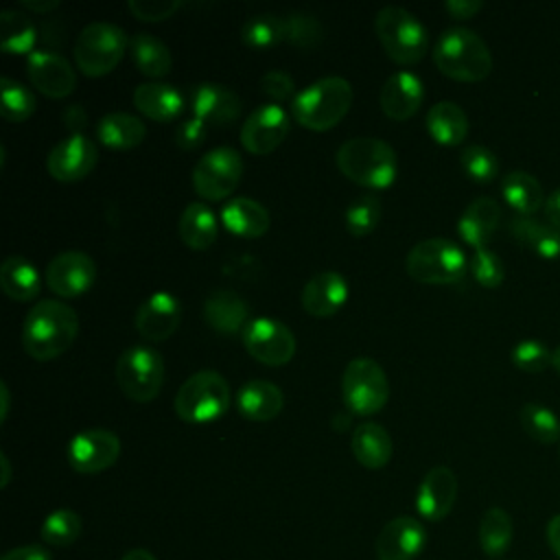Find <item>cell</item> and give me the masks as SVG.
Instances as JSON below:
<instances>
[{
	"label": "cell",
	"instance_id": "cell-38",
	"mask_svg": "<svg viewBox=\"0 0 560 560\" xmlns=\"http://www.w3.org/2000/svg\"><path fill=\"white\" fill-rule=\"evenodd\" d=\"M37 39L35 22L18 9H4L0 13V46L4 52H33Z\"/></svg>",
	"mask_w": 560,
	"mask_h": 560
},
{
	"label": "cell",
	"instance_id": "cell-29",
	"mask_svg": "<svg viewBox=\"0 0 560 560\" xmlns=\"http://www.w3.org/2000/svg\"><path fill=\"white\" fill-rule=\"evenodd\" d=\"M350 448L354 459L370 468V470H378L383 468L389 459H392V438L389 431L372 420H365L361 424H357V429L352 431L350 438Z\"/></svg>",
	"mask_w": 560,
	"mask_h": 560
},
{
	"label": "cell",
	"instance_id": "cell-54",
	"mask_svg": "<svg viewBox=\"0 0 560 560\" xmlns=\"http://www.w3.org/2000/svg\"><path fill=\"white\" fill-rule=\"evenodd\" d=\"M545 217L556 230H560V188L545 199Z\"/></svg>",
	"mask_w": 560,
	"mask_h": 560
},
{
	"label": "cell",
	"instance_id": "cell-26",
	"mask_svg": "<svg viewBox=\"0 0 560 560\" xmlns=\"http://www.w3.org/2000/svg\"><path fill=\"white\" fill-rule=\"evenodd\" d=\"M501 221V206L492 197L472 199L457 221V232L472 249H483Z\"/></svg>",
	"mask_w": 560,
	"mask_h": 560
},
{
	"label": "cell",
	"instance_id": "cell-34",
	"mask_svg": "<svg viewBox=\"0 0 560 560\" xmlns=\"http://www.w3.org/2000/svg\"><path fill=\"white\" fill-rule=\"evenodd\" d=\"M0 287L11 300L28 302L39 295L42 280L31 260L24 256H7L0 265Z\"/></svg>",
	"mask_w": 560,
	"mask_h": 560
},
{
	"label": "cell",
	"instance_id": "cell-19",
	"mask_svg": "<svg viewBox=\"0 0 560 560\" xmlns=\"http://www.w3.org/2000/svg\"><path fill=\"white\" fill-rule=\"evenodd\" d=\"M182 317V304L179 300L168 291L151 293L136 311L133 326L140 332V337L149 341H164L168 339Z\"/></svg>",
	"mask_w": 560,
	"mask_h": 560
},
{
	"label": "cell",
	"instance_id": "cell-52",
	"mask_svg": "<svg viewBox=\"0 0 560 560\" xmlns=\"http://www.w3.org/2000/svg\"><path fill=\"white\" fill-rule=\"evenodd\" d=\"M61 120H63V127L70 129V133H81V129L88 122V112L81 103H72L61 112Z\"/></svg>",
	"mask_w": 560,
	"mask_h": 560
},
{
	"label": "cell",
	"instance_id": "cell-56",
	"mask_svg": "<svg viewBox=\"0 0 560 560\" xmlns=\"http://www.w3.org/2000/svg\"><path fill=\"white\" fill-rule=\"evenodd\" d=\"M20 4L35 13H48L59 7V0H20Z\"/></svg>",
	"mask_w": 560,
	"mask_h": 560
},
{
	"label": "cell",
	"instance_id": "cell-22",
	"mask_svg": "<svg viewBox=\"0 0 560 560\" xmlns=\"http://www.w3.org/2000/svg\"><path fill=\"white\" fill-rule=\"evenodd\" d=\"M422 98H424L422 79L409 70H400V72H394L383 83L378 94V105L389 120L400 122L411 118L420 109Z\"/></svg>",
	"mask_w": 560,
	"mask_h": 560
},
{
	"label": "cell",
	"instance_id": "cell-49",
	"mask_svg": "<svg viewBox=\"0 0 560 560\" xmlns=\"http://www.w3.org/2000/svg\"><path fill=\"white\" fill-rule=\"evenodd\" d=\"M260 90L271 101H287V98L295 96V83H293L291 74L284 70H267L260 79Z\"/></svg>",
	"mask_w": 560,
	"mask_h": 560
},
{
	"label": "cell",
	"instance_id": "cell-57",
	"mask_svg": "<svg viewBox=\"0 0 560 560\" xmlns=\"http://www.w3.org/2000/svg\"><path fill=\"white\" fill-rule=\"evenodd\" d=\"M0 396H2V402H0V422L7 420L9 416V407H11V394H9V385L2 381L0 383Z\"/></svg>",
	"mask_w": 560,
	"mask_h": 560
},
{
	"label": "cell",
	"instance_id": "cell-12",
	"mask_svg": "<svg viewBox=\"0 0 560 560\" xmlns=\"http://www.w3.org/2000/svg\"><path fill=\"white\" fill-rule=\"evenodd\" d=\"M243 346L249 357L265 365H284L295 354V337L291 328L271 317H256L243 330Z\"/></svg>",
	"mask_w": 560,
	"mask_h": 560
},
{
	"label": "cell",
	"instance_id": "cell-2",
	"mask_svg": "<svg viewBox=\"0 0 560 560\" xmlns=\"http://www.w3.org/2000/svg\"><path fill=\"white\" fill-rule=\"evenodd\" d=\"M337 168L354 184L378 190L394 184L398 173L396 151L381 138L359 136L346 140L335 155Z\"/></svg>",
	"mask_w": 560,
	"mask_h": 560
},
{
	"label": "cell",
	"instance_id": "cell-40",
	"mask_svg": "<svg viewBox=\"0 0 560 560\" xmlns=\"http://www.w3.org/2000/svg\"><path fill=\"white\" fill-rule=\"evenodd\" d=\"M518 418L523 431L532 440L540 444H553L556 440H560V418L549 407L540 402H525Z\"/></svg>",
	"mask_w": 560,
	"mask_h": 560
},
{
	"label": "cell",
	"instance_id": "cell-43",
	"mask_svg": "<svg viewBox=\"0 0 560 560\" xmlns=\"http://www.w3.org/2000/svg\"><path fill=\"white\" fill-rule=\"evenodd\" d=\"M381 199L376 192H363L346 208V230L352 236H368L381 221Z\"/></svg>",
	"mask_w": 560,
	"mask_h": 560
},
{
	"label": "cell",
	"instance_id": "cell-20",
	"mask_svg": "<svg viewBox=\"0 0 560 560\" xmlns=\"http://www.w3.org/2000/svg\"><path fill=\"white\" fill-rule=\"evenodd\" d=\"M457 499V477L448 466H433L420 481L416 494V510L427 521H442L448 516Z\"/></svg>",
	"mask_w": 560,
	"mask_h": 560
},
{
	"label": "cell",
	"instance_id": "cell-4",
	"mask_svg": "<svg viewBox=\"0 0 560 560\" xmlns=\"http://www.w3.org/2000/svg\"><path fill=\"white\" fill-rule=\"evenodd\" d=\"M352 105V85L343 77H322L291 101V116L306 129L326 131L343 120Z\"/></svg>",
	"mask_w": 560,
	"mask_h": 560
},
{
	"label": "cell",
	"instance_id": "cell-32",
	"mask_svg": "<svg viewBox=\"0 0 560 560\" xmlns=\"http://www.w3.org/2000/svg\"><path fill=\"white\" fill-rule=\"evenodd\" d=\"M129 50L136 68L149 79H162L173 68V55L168 46L147 31L136 33L129 39Z\"/></svg>",
	"mask_w": 560,
	"mask_h": 560
},
{
	"label": "cell",
	"instance_id": "cell-33",
	"mask_svg": "<svg viewBox=\"0 0 560 560\" xmlns=\"http://www.w3.org/2000/svg\"><path fill=\"white\" fill-rule=\"evenodd\" d=\"M96 136L109 149H133L144 140L147 127L133 114L109 112L96 122Z\"/></svg>",
	"mask_w": 560,
	"mask_h": 560
},
{
	"label": "cell",
	"instance_id": "cell-35",
	"mask_svg": "<svg viewBox=\"0 0 560 560\" xmlns=\"http://www.w3.org/2000/svg\"><path fill=\"white\" fill-rule=\"evenodd\" d=\"M501 192L510 208L521 217H532L540 206H545V192L540 182L525 171H512L501 179Z\"/></svg>",
	"mask_w": 560,
	"mask_h": 560
},
{
	"label": "cell",
	"instance_id": "cell-25",
	"mask_svg": "<svg viewBox=\"0 0 560 560\" xmlns=\"http://www.w3.org/2000/svg\"><path fill=\"white\" fill-rule=\"evenodd\" d=\"M282 407H284V394L271 381H262V378L247 381L245 385H241L236 394L238 413L252 422H269L282 411Z\"/></svg>",
	"mask_w": 560,
	"mask_h": 560
},
{
	"label": "cell",
	"instance_id": "cell-55",
	"mask_svg": "<svg viewBox=\"0 0 560 560\" xmlns=\"http://www.w3.org/2000/svg\"><path fill=\"white\" fill-rule=\"evenodd\" d=\"M545 534H547V545H549L551 551L560 558V514H556V516L549 518Z\"/></svg>",
	"mask_w": 560,
	"mask_h": 560
},
{
	"label": "cell",
	"instance_id": "cell-21",
	"mask_svg": "<svg viewBox=\"0 0 560 560\" xmlns=\"http://www.w3.org/2000/svg\"><path fill=\"white\" fill-rule=\"evenodd\" d=\"M427 542L424 525L413 516L392 518L376 538L378 560H413Z\"/></svg>",
	"mask_w": 560,
	"mask_h": 560
},
{
	"label": "cell",
	"instance_id": "cell-48",
	"mask_svg": "<svg viewBox=\"0 0 560 560\" xmlns=\"http://www.w3.org/2000/svg\"><path fill=\"white\" fill-rule=\"evenodd\" d=\"M129 11L144 22H162L177 13L182 7L179 0H129Z\"/></svg>",
	"mask_w": 560,
	"mask_h": 560
},
{
	"label": "cell",
	"instance_id": "cell-17",
	"mask_svg": "<svg viewBox=\"0 0 560 560\" xmlns=\"http://www.w3.org/2000/svg\"><path fill=\"white\" fill-rule=\"evenodd\" d=\"M26 74L31 85L50 98H66L77 88L72 63L52 50H33L26 55Z\"/></svg>",
	"mask_w": 560,
	"mask_h": 560
},
{
	"label": "cell",
	"instance_id": "cell-13",
	"mask_svg": "<svg viewBox=\"0 0 560 560\" xmlns=\"http://www.w3.org/2000/svg\"><path fill=\"white\" fill-rule=\"evenodd\" d=\"M68 464L81 475L109 468L120 455V438L109 429H85L68 442Z\"/></svg>",
	"mask_w": 560,
	"mask_h": 560
},
{
	"label": "cell",
	"instance_id": "cell-60",
	"mask_svg": "<svg viewBox=\"0 0 560 560\" xmlns=\"http://www.w3.org/2000/svg\"><path fill=\"white\" fill-rule=\"evenodd\" d=\"M553 368H556V372L560 374V346L553 350Z\"/></svg>",
	"mask_w": 560,
	"mask_h": 560
},
{
	"label": "cell",
	"instance_id": "cell-41",
	"mask_svg": "<svg viewBox=\"0 0 560 560\" xmlns=\"http://www.w3.org/2000/svg\"><path fill=\"white\" fill-rule=\"evenodd\" d=\"M35 109H37L35 94L24 83H20L11 77L0 79V114L7 120L22 122V120L31 118Z\"/></svg>",
	"mask_w": 560,
	"mask_h": 560
},
{
	"label": "cell",
	"instance_id": "cell-36",
	"mask_svg": "<svg viewBox=\"0 0 560 560\" xmlns=\"http://www.w3.org/2000/svg\"><path fill=\"white\" fill-rule=\"evenodd\" d=\"M512 234L540 258L553 260L560 256V230L551 223L532 217H516L512 221Z\"/></svg>",
	"mask_w": 560,
	"mask_h": 560
},
{
	"label": "cell",
	"instance_id": "cell-7",
	"mask_svg": "<svg viewBox=\"0 0 560 560\" xmlns=\"http://www.w3.org/2000/svg\"><path fill=\"white\" fill-rule=\"evenodd\" d=\"M405 269L409 278L422 284H453L464 278L468 258L448 238H424L409 249Z\"/></svg>",
	"mask_w": 560,
	"mask_h": 560
},
{
	"label": "cell",
	"instance_id": "cell-45",
	"mask_svg": "<svg viewBox=\"0 0 560 560\" xmlns=\"http://www.w3.org/2000/svg\"><path fill=\"white\" fill-rule=\"evenodd\" d=\"M459 164L464 173L475 182H492L499 173L497 155L483 144H468L459 153Z\"/></svg>",
	"mask_w": 560,
	"mask_h": 560
},
{
	"label": "cell",
	"instance_id": "cell-1",
	"mask_svg": "<svg viewBox=\"0 0 560 560\" xmlns=\"http://www.w3.org/2000/svg\"><path fill=\"white\" fill-rule=\"evenodd\" d=\"M79 332L77 311L61 300H39L22 324V346L35 361H50L63 354Z\"/></svg>",
	"mask_w": 560,
	"mask_h": 560
},
{
	"label": "cell",
	"instance_id": "cell-11",
	"mask_svg": "<svg viewBox=\"0 0 560 560\" xmlns=\"http://www.w3.org/2000/svg\"><path fill=\"white\" fill-rule=\"evenodd\" d=\"M243 177V158L232 147H217L203 153L192 166V188L206 201L230 197Z\"/></svg>",
	"mask_w": 560,
	"mask_h": 560
},
{
	"label": "cell",
	"instance_id": "cell-8",
	"mask_svg": "<svg viewBox=\"0 0 560 560\" xmlns=\"http://www.w3.org/2000/svg\"><path fill=\"white\" fill-rule=\"evenodd\" d=\"M127 46L129 39L120 26L98 20L79 31L72 55L77 68L85 77H103L120 63Z\"/></svg>",
	"mask_w": 560,
	"mask_h": 560
},
{
	"label": "cell",
	"instance_id": "cell-39",
	"mask_svg": "<svg viewBox=\"0 0 560 560\" xmlns=\"http://www.w3.org/2000/svg\"><path fill=\"white\" fill-rule=\"evenodd\" d=\"M241 39L252 48H271L284 42V18L276 13H256L243 22Z\"/></svg>",
	"mask_w": 560,
	"mask_h": 560
},
{
	"label": "cell",
	"instance_id": "cell-9",
	"mask_svg": "<svg viewBox=\"0 0 560 560\" xmlns=\"http://www.w3.org/2000/svg\"><path fill=\"white\" fill-rule=\"evenodd\" d=\"M116 383L133 402H151L164 383V359L151 346H129L116 359Z\"/></svg>",
	"mask_w": 560,
	"mask_h": 560
},
{
	"label": "cell",
	"instance_id": "cell-31",
	"mask_svg": "<svg viewBox=\"0 0 560 560\" xmlns=\"http://www.w3.org/2000/svg\"><path fill=\"white\" fill-rule=\"evenodd\" d=\"M177 230H179V238L184 241V245L190 249H197V252L212 247V243L217 241V232H219L217 217L201 201H192L182 210Z\"/></svg>",
	"mask_w": 560,
	"mask_h": 560
},
{
	"label": "cell",
	"instance_id": "cell-59",
	"mask_svg": "<svg viewBox=\"0 0 560 560\" xmlns=\"http://www.w3.org/2000/svg\"><path fill=\"white\" fill-rule=\"evenodd\" d=\"M0 462H2V486L9 483V477H11V466H9V459H7V453H0Z\"/></svg>",
	"mask_w": 560,
	"mask_h": 560
},
{
	"label": "cell",
	"instance_id": "cell-53",
	"mask_svg": "<svg viewBox=\"0 0 560 560\" xmlns=\"http://www.w3.org/2000/svg\"><path fill=\"white\" fill-rule=\"evenodd\" d=\"M0 560H52V556L39 545H24L9 549Z\"/></svg>",
	"mask_w": 560,
	"mask_h": 560
},
{
	"label": "cell",
	"instance_id": "cell-58",
	"mask_svg": "<svg viewBox=\"0 0 560 560\" xmlns=\"http://www.w3.org/2000/svg\"><path fill=\"white\" fill-rule=\"evenodd\" d=\"M120 560H158V558L147 549H129Z\"/></svg>",
	"mask_w": 560,
	"mask_h": 560
},
{
	"label": "cell",
	"instance_id": "cell-51",
	"mask_svg": "<svg viewBox=\"0 0 560 560\" xmlns=\"http://www.w3.org/2000/svg\"><path fill=\"white\" fill-rule=\"evenodd\" d=\"M483 2L481 0H446L444 9L451 18L455 20H468L472 18L477 11H481Z\"/></svg>",
	"mask_w": 560,
	"mask_h": 560
},
{
	"label": "cell",
	"instance_id": "cell-6",
	"mask_svg": "<svg viewBox=\"0 0 560 560\" xmlns=\"http://www.w3.org/2000/svg\"><path fill=\"white\" fill-rule=\"evenodd\" d=\"M230 407V385L214 370L190 374L177 389L173 409L188 424H206L221 418Z\"/></svg>",
	"mask_w": 560,
	"mask_h": 560
},
{
	"label": "cell",
	"instance_id": "cell-46",
	"mask_svg": "<svg viewBox=\"0 0 560 560\" xmlns=\"http://www.w3.org/2000/svg\"><path fill=\"white\" fill-rule=\"evenodd\" d=\"M512 363L523 372H542L553 365V352L538 339H523L512 348Z\"/></svg>",
	"mask_w": 560,
	"mask_h": 560
},
{
	"label": "cell",
	"instance_id": "cell-24",
	"mask_svg": "<svg viewBox=\"0 0 560 560\" xmlns=\"http://www.w3.org/2000/svg\"><path fill=\"white\" fill-rule=\"evenodd\" d=\"M203 322L221 332V335H236V332H243L245 326L249 324L247 322V304L245 300L230 291V289H217L212 291L206 302H203Z\"/></svg>",
	"mask_w": 560,
	"mask_h": 560
},
{
	"label": "cell",
	"instance_id": "cell-15",
	"mask_svg": "<svg viewBox=\"0 0 560 560\" xmlns=\"http://www.w3.org/2000/svg\"><path fill=\"white\" fill-rule=\"evenodd\" d=\"M96 162V144L83 133H70L48 151L46 171L57 182H79L94 171Z\"/></svg>",
	"mask_w": 560,
	"mask_h": 560
},
{
	"label": "cell",
	"instance_id": "cell-18",
	"mask_svg": "<svg viewBox=\"0 0 560 560\" xmlns=\"http://www.w3.org/2000/svg\"><path fill=\"white\" fill-rule=\"evenodd\" d=\"M192 116L203 120L206 125H232L238 120L243 112L241 96L221 83H199L188 94Z\"/></svg>",
	"mask_w": 560,
	"mask_h": 560
},
{
	"label": "cell",
	"instance_id": "cell-42",
	"mask_svg": "<svg viewBox=\"0 0 560 560\" xmlns=\"http://www.w3.org/2000/svg\"><path fill=\"white\" fill-rule=\"evenodd\" d=\"M81 529H83L81 516L74 510L59 508L44 518L39 536L50 547H68L81 536Z\"/></svg>",
	"mask_w": 560,
	"mask_h": 560
},
{
	"label": "cell",
	"instance_id": "cell-30",
	"mask_svg": "<svg viewBox=\"0 0 560 560\" xmlns=\"http://www.w3.org/2000/svg\"><path fill=\"white\" fill-rule=\"evenodd\" d=\"M429 136L444 147H455L468 136V116L453 101H440L427 112Z\"/></svg>",
	"mask_w": 560,
	"mask_h": 560
},
{
	"label": "cell",
	"instance_id": "cell-3",
	"mask_svg": "<svg viewBox=\"0 0 560 560\" xmlns=\"http://www.w3.org/2000/svg\"><path fill=\"white\" fill-rule=\"evenodd\" d=\"M433 63L455 81H481L492 70V52L488 44L470 28H446L433 46Z\"/></svg>",
	"mask_w": 560,
	"mask_h": 560
},
{
	"label": "cell",
	"instance_id": "cell-5",
	"mask_svg": "<svg viewBox=\"0 0 560 560\" xmlns=\"http://www.w3.org/2000/svg\"><path fill=\"white\" fill-rule=\"evenodd\" d=\"M376 37L387 57L400 66L418 63L429 48L424 24L402 7H383L374 18Z\"/></svg>",
	"mask_w": 560,
	"mask_h": 560
},
{
	"label": "cell",
	"instance_id": "cell-37",
	"mask_svg": "<svg viewBox=\"0 0 560 560\" xmlns=\"http://www.w3.org/2000/svg\"><path fill=\"white\" fill-rule=\"evenodd\" d=\"M514 536L512 516L503 508H490L483 512L479 523V545L488 558H501Z\"/></svg>",
	"mask_w": 560,
	"mask_h": 560
},
{
	"label": "cell",
	"instance_id": "cell-44",
	"mask_svg": "<svg viewBox=\"0 0 560 560\" xmlns=\"http://www.w3.org/2000/svg\"><path fill=\"white\" fill-rule=\"evenodd\" d=\"M324 39V26L322 22L304 11H293L284 18V42L302 48V50H311L317 48Z\"/></svg>",
	"mask_w": 560,
	"mask_h": 560
},
{
	"label": "cell",
	"instance_id": "cell-23",
	"mask_svg": "<svg viewBox=\"0 0 560 560\" xmlns=\"http://www.w3.org/2000/svg\"><path fill=\"white\" fill-rule=\"evenodd\" d=\"M348 300V282L337 271L315 273L302 289V306L308 315L332 317Z\"/></svg>",
	"mask_w": 560,
	"mask_h": 560
},
{
	"label": "cell",
	"instance_id": "cell-14",
	"mask_svg": "<svg viewBox=\"0 0 560 560\" xmlns=\"http://www.w3.org/2000/svg\"><path fill=\"white\" fill-rule=\"evenodd\" d=\"M291 116L278 103L258 105L241 125V144L254 155H267L276 151L287 138Z\"/></svg>",
	"mask_w": 560,
	"mask_h": 560
},
{
	"label": "cell",
	"instance_id": "cell-50",
	"mask_svg": "<svg viewBox=\"0 0 560 560\" xmlns=\"http://www.w3.org/2000/svg\"><path fill=\"white\" fill-rule=\"evenodd\" d=\"M206 133H208V125L195 116L182 120L175 129V144L182 149V151H192L197 147L203 144L206 140Z\"/></svg>",
	"mask_w": 560,
	"mask_h": 560
},
{
	"label": "cell",
	"instance_id": "cell-47",
	"mask_svg": "<svg viewBox=\"0 0 560 560\" xmlns=\"http://www.w3.org/2000/svg\"><path fill=\"white\" fill-rule=\"evenodd\" d=\"M468 267H470L472 278H475L481 287H486V289H497V287H501V282H503V278H505V267H503L501 258H499L492 249H488V247L475 249V254H472Z\"/></svg>",
	"mask_w": 560,
	"mask_h": 560
},
{
	"label": "cell",
	"instance_id": "cell-28",
	"mask_svg": "<svg viewBox=\"0 0 560 560\" xmlns=\"http://www.w3.org/2000/svg\"><path fill=\"white\" fill-rule=\"evenodd\" d=\"M133 105L142 116L155 122H168L182 114L184 96L168 83H140L133 90Z\"/></svg>",
	"mask_w": 560,
	"mask_h": 560
},
{
	"label": "cell",
	"instance_id": "cell-10",
	"mask_svg": "<svg viewBox=\"0 0 560 560\" xmlns=\"http://www.w3.org/2000/svg\"><path fill=\"white\" fill-rule=\"evenodd\" d=\"M341 396L346 407L357 416H372L381 411L389 398L385 370L374 359H352L341 376Z\"/></svg>",
	"mask_w": 560,
	"mask_h": 560
},
{
	"label": "cell",
	"instance_id": "cell-16",
	"mask_svg": "<svg viewBox=\"0 0 560 560\" xmlns=\"http://www.w3.org/2000/svg\"><path fill=\"white\" fill-rule=\"evenodd\" d=\"M46 287L59 298H79L96 280V265L92 256L79 249L57 254L44 273Z\"/></svg>",
	"mask_w": 560,
	"mask_h": 560
},
{
	"label": "cell",
	"instance_id": "cell-27",
	"mask_svg": "<svg viewBox=\"0 0 560 560\" xmlns=\"http://www.w3.org/2000/svg\"><path fill=\"white\" fill-rule=\"evenodd\" d=\"M221 223L228 232L243 238H258L269 230V212L252 197H232L221 208Z\"/></svg>",
	"mask_w": 560,
	"mask_h": 560
}]
</instances>
